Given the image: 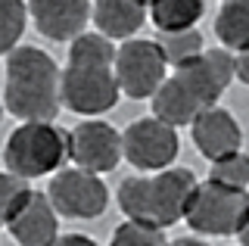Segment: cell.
<instances>
[{
    "instance_id": "2e32d148",
    "label": "cell",
    "mask_w": 249,
    "mask_h": 246,
    "mask_svg": "<svg viewBox=\"0 0 249 246\" xmlns=\"http://www.w3.org/2000/svg\"><path fill=\"white\" fill-rule=\"evenodd\" d=\"M206 0H150V22L156 32H187L196 28Z\"/></svg>"
},
{
    "instance_id": "484cf974",
    "label": "cell",
    "mask_w": 249,
    "mask_h": 246,
    "mask_svg": "<svg viewBox=\"0 0 249 246\" xmlns=\"http://www.w3.org/2000/svg\"><path fill=\"white\" fill-rule=\"evenodd\" d=\"M3 115H6V103L0 100V122H3Z\"/></svg>"
},
{
    "instance_id": "8992f818",
    "label": "cell",
    "mask_w": 249,
    "mask_h": 246,
    "mask_svg": "<svg viewBox=\"0 0 249 246\" xmlns=\"http://www.w3.org/2000/svg\"><path fill=\"white\" fill-rule=\"evenodd\" d=\"M246 218H249V190L224 187V184L209 178L196 184L184 215L190 230L206 237H237Z\"/></svg>"
},
{
    "instance_id": "8fae6325",
    "label": "cell",
    "mask_w": 249,
    "mask_h": 246,
    "mask_svg": "<svg viewBox=\"0 0 249 246\" xmlns=\"http://www.w3.org/2000/svg\"><path fill=\"white\" fill-rule=\"evenodd\" d=\"M90 0H28V16L47 41L72 44L90 22Z\"/></svg>"
},
{
    "instance_id": "277c9868",
    "label": "cell",
    "mask_w": 249,
    "mask_h": 246,
    "mask_svg": "<svg viewBox=\"0 0 249 246\" xmlns=\"http://www.w3.org/2000/svg\"><path fill=\"white\" fill-rule=\"evenodd\" d=\"M196 175L190 168H162L150 178H124L119 184V209L128 221L165 230L187 215L196 190Z\"/></svg>"
},
{
    "instance_id": "3957f363",
    "label": "cell",
    "mask_w": 249,
    "mask_h": 246,
    "mask_svg": "<svg viewBox=\"0 0 249 246\" xmlns=\"http://www.w3.org/2000/svg\"><path fill=\"white\" fill-rule=\"evenodd\" d=\"M3 103L19 122H56L62 109V69L56 59L28 44L6 53Z\"/></svg>"
},
{
    "instance_id": "44dd1931",
    "label": "cell",
    "mask_w": 249,
    "mask_h": 246,
    "mask_svg": "<svg viewBox=\"0 0 249 246\" xmlns=\"http://www.w3.org/2000/svg\"><path fill=\"white\" fill-rule=\"evenodd\" d=\"M109 246H168V237H165V230H159V228H146V225H137V221L124 218L122 225L112 230Z\"/></svg>"
},
{
    "instance_id": "cb8c5ba5",
    "label": "cell",
    "mask_w": 249,
    "mask_h": 246,
    "mask_svg": "<svg viewBox=\"0 0 249 246\" xmlns=\"http://www.w3.org/2000/svg\"><path fill=\"white\" fill-rule=\"evenodd\" d=\"M168 246H209L199 237H178V240H168Z\"/></svg>"
},
{
    "instance_id": "ac0fdd59",
    "label": "cell",
    "mask_w": 249,
    "mask_h": 246,
    "mask_svg": "<svg viewBox=\"0 0 249 246\" xmlns=\"http://www.w3.org/2000/svg\"><path fill=\"white\" fill-rule=\"evenodd\" d=\"M28 19L25 0H0V53H13L19 47Z\"/></svg>"
},
{
    "instance_id": "ffe728a7",
    "label": "cell",
    "mask_w": 249,
    "mask_h": 246,
    "mask_svg": "<svg viewBox=\"0 0 249 246\" xmlns=\"http://www.w3.org/2000/svg\"><path fill=\"white\" fill-rule=\"evenodd\" d=\"M209 181H218L224 187H237V190H249V156L237 150L224 159L209 162Z\"/></svg>"
},
{
    "instance_id": "ba28073f",
    "label": "cell",
    "mask_w": 249,
    "mask_h": 246,
    "mask_svg": "<svg viewBox=\"0 0 249 246\" xmlns=\"http://www.w3.org/2000/svg\"><path fill=\"white\" fill-rule=\"evenodd\" d=\"M47 196H50L53 209L66 218H100L109 206V187L100 175L88 172V168H59L50 178V187H47Z\"/></svg>"
},
{
    "instance_id": "6da1fadb",
    "label": "cell",
    "mask_w": 249,
    "mask_h": 246,
    "mask_svg": "<svg viewBox=\"0 0 249 246\" xmlns=\"http://www.w3.org/2000/svg\"><path fill=\"white\" fill-rule=\"evenodd\" d=\"M231 81H237V53L224 47L202 50L196 59L175 69V75L162 81V88L153 94V115L184 128L202 109L215 106Z\"/></svg>"
},
{
    "instance_id": "7a4b0ae2",
    "label": "cell",
    "mask_w": 249,
    "mask_h": 246,
    "mask_svg": "<svg viewBox=\"0 0 249 246\" xmlns=\"http://www.w3.org/2000/svg\"><path fill=\"white\" fill-rule=\"evenodd\" d=\"M122 90L115 81V47L106 35L84 32L69 44L62 69V106L78 115L97 119L115 109Z\"/></svg>"
},
{
    "instance_id": "d4e9b609",
    "label": "cell",
    "mask_w": 249,
    "mask_h": 246,
    "mask_svg": "<svg viewBox=\"0 0 249 246\" xmlns=\"http://www.w3.org/2000/svg\"><path fill=\"white\" fill-rule=\"evenodd\" d=\"M237 237H240V246H249V218H246V225L240 228V234H237Z\"/></svg>"
},
{
    "instance_id": "603a6c76",
    "label": "cell",
    "mask_w": 249,
    "mask_h": 246,
    "mask_svg": "<svg viewBox=\"0 0 249 246\" xmlns=\"http://www.w3.org/2000/svg\"><path fill=\"white\" fill-rule=\"evenodd\" d=\"M237 81H243L249 88V50L246 53H237Z\"/></svg>"
},
{
    "instance_id": "5bb4252c",
    "label": "cell",
    "mask_w": 249,
    "mask_h": 246,
    "mask_svg": "<svg viewBox=\"0 0 249 246\" xmlns=\"http://www.w3.org/2000/svg\"><path fill=\"white\" fill-rule=\"evenodd\" d=\"M150 16V0H93L90 22L109 41H131Z\"/></svg>"
},
{
    "instance_id": "e0dca14e",
    "label": "cell",
    "mask_w": 249,
    "mask_h": 246,
    "mask_svg": "<svg viewBox=\"0 0 249 246\" xmlns=\"http://www.w3.org/2000/svg\"><path fill=\"white\" fill-rule=\"evenodd\" d=\"M156 44H159L162 56H165L168 66L181 69L187 66L190 59H196L202 50V35L196 32V28H187V32H159L156 35Z\"/></svg>"
},
{
    "instance_id": "9c48e42d",
    "label": "cell",
    "mask_w": 249,
    "mask_h": 246,
    "mask_svg": "<svg viewBox=\"0 0 249 246\" xmlns=\"http://www.w3.org/2000/svg\"><path fill=\"white\" fill-rule=\"evenodd\" d=\"M122 150L137 172H162V168L175 165L178 153H181V137H178L175 125L156 119V115H146L124 128Z\"/></svg>"
},
{
    "instance_id": "30bf717a",
    "label": "cell",
    "mask_w": 249,
    "mask_h": 246,
    "mask_svg": "<svg viewBox=\"0 0 249 246\" xmlns=\"http://www.w3.org/2000/svg\"><path fill=\"white\" fill-rule=\"evenodd\" d=\"M69 159L78 168H88L93 175L115 172L124 159L122 150V134L109 122L88 119L69 131Z\"/></svg>"
},
{
    "instance_id": "7c38bea8",
    "label": "cell",
    "mask_w": 249,
    "mask_h": 246,
    "mask_svg": "<svg viewBox=\"0 0 249 246\" xmlns=\"http://www.w3.org/2000/svg\"><path fill=\"white\" fill-rule=\"evenodd\" d=\"M190 137L193 147H196L209 162L224 159L231 153H237L243 147V131H240V122L233 119V112H228L224 106H209L202 109L196 119L190 122Z\"/></svg>"
},
{
    "instance_id": "5b68a950",
    "label": "cell",
    "mask_w": 249,
    "mask_h": 246,
    "mask_svg": "<svg viewBox=\"0 0 249 246\" xmlns=\"http://www.w3.org/2000/svg\"><path fill=\"white\" fill-rule=\"evenodd\" d=\"M69 159V134L53 122H22L3 147L6 172L19 178H47L56 175Z\"/></svg>"
},
{
    "instance_id": "7402d4cb",
    "label": "cell",
    "mask_w": 249,
    "mask_h": 246,
    "mask_svg": "<svg viewBox=\"0 0 249 246\" xmlns=\"http://www.w3.org/2000/svg\"><path fill=\"white\" fill-rule=\"evenodd\" d=\"M50 246H100V243L90 240V237H84V234H59Z\"/></svg>"
},
{
    "instance_id": "9a60e30c",
    "label": "cell",
    "mask_w": 249,
    "mask_h": 246,
    "mask_svg": "<svg viewBox=\"0 0 249 246\" xmlns=\"http://www.w3.org/2000/svg\"><path fill=\"white\" fill-rule=\"evenodd\" d=\"M215 37L231 53L249 50V0H221V10L215 16Z\"/></svg>"
},
{
    "instance_id": "52a82bcc",
    "label": "cell",
    "mask_w": 249,
    "mask_h": 246,
    "mask_svg": "<svg viewBox=\"0 0 249 246\" xmlns=\"http://www.w3.org/2000/svg\"><path fill=\"white\" fill-rule=\"evenodd\" d=\"M168 78V63L156 37H131L115 50V81L131 100H153V94Z\"/></svg>"
},
{
    "instance_id": "d6986e66",
    "label": "cell",
    "mask_w": 249,
    "mask_h": 246,
    "mask_svg": "<svg viewBox=\"0 0 249 246\" xmlns=\"http://www.w3.org/2000/svg\"><path fill=\"white\" fill-rule=\"evenodd\" d=\"M28 196H31V187L25 178H19L13 172H0V228H10V221L25 206Z\"/></svg>"
},
{
    "instance_id": "4fadbf2b",
    "label": "cell",
    "mask_w": 249,
    "mask_h": 246,
    "mask_svg": "<svg viewBox=\"0 0 249 246\" xmlns=\"http://www.w3.org/2000/svg\"><path fill=\"white\" fill-rule=\"evenodd\" d=\"M13 234V240L19 246H50L59 237V212L53 209L47 190H31V196L25 199L16 218L6 228Z\"/></svg>"
}]
</instances>
